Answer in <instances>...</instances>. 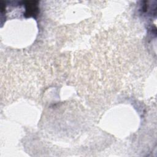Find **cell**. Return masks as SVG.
I'll return each mask as SVG.
<instances>
[{
	"mask_svg": "<svg viewBox=\"0 0 157 157\" xmlns=\"http://www.w3.org/2000/svg\"><path fill=\"white\" fill-rule=\"evenodd\" d=\"M37 2L36 1H31L29 2L28 1V4H26V13H25V15H28V17H34V15H36L37 14V4H36Z\"/></svg>",
	"mask_w": 157,
	"mask_h": 157,
	"instance_id": "obj_1",
	"label": "cell"
}]
</instances>
